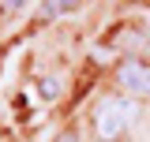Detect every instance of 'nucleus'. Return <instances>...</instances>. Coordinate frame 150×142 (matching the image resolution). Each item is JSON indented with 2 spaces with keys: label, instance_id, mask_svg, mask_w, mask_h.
Masks as SVG:
<instances>
[{
  "label": "nucleus",
  "instance_id": "1",
  "mask_svg": "<svg viewBox=\"0 0 150 142\" xmlns=\"http://www.w3.org/2000/svg\"><path fill=\"white\" fill-rule=\"evenodd\" d=\"M135 116H139L135 97H105L94 108V135L101 142H120L128 135V127L135 124Z\"/></svg>",
  "mask_w": 150,
  "mask_h": 142
},
{
  "label": "nucleus",
  "instance_id": "2",
  "mask_svg": "<svg viewBox=\"0 0 150 142\" xmlns=\"http://www.w3.org/2000/svg\"><path fill=\"white\" fill-rule=\"evenodd\" d=\"M116 82L128 90L131 97H150V67L139 56H128V60L116 67Z\"/></svg>",
  "mask_w": 150,
  "mask_h": 142
},
{
  "label": "nucleus",
  "instance_id": "3",
  "mask_svg": "<svg viewBox=\"0 0 150 142\" xmlns=\"http://www.w3.org/2000/svg\"><path fill=\"white\" fill-rule=\"evenodd\" d=\"M38 93H41L45 101H53L56 93H60V82H56L53 75H49V79H41V82H38Z\"/></svg>",
  "mask_w": 150,
  "mask_h": 142
}]
</instances>
